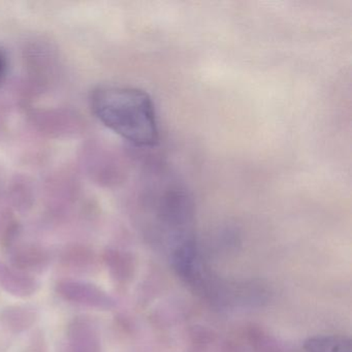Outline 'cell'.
Here are the masks:
<instances>
[{
	"label": "cell",
	"instance_id": "obj_1",
	"mask_svg": "<svg viewBox=\"0 0 352 352\" xmlns=\"http://www.w3.org/2000/svg\"><path fill=\"white\" fill-rule=\"evenodd\" d=\"M90 106L104 126L133 145L149 148L160 141L155 107L144 90L102 86L92 91Z\"/></svg>",
	"mask_w": 352,
	"mask_h": 352
},
{
	"label": "cell",
	"instance_id": "obj_2",
	"mask_svg": "<svg viewBox=\"0 0 352 352\" xmlns=\"http://www.w3.org/2000/svg\"><path fill=\"white\" fill-rule=\"evenodd\" d=\"M57 292L65 300L89 308L109 310L114 306V300L107 292L86 282L65 280L59 282Z\"/></svg>",
	"mask_w": 352,
	"mask_h": 352
},
{
	"label": "cell",
	"instance_id": "obj_3",
	"mask_svg": "<svg viewBox=\"0 0 352 352\" xmlns=\"http://www.w3.org/2000/svg\"><path fill=\"white\" fill-rule=\"evenodd\" d=\"M61 352H100L96 327L88 321H76L69 327Z\"/></svg>",
	"mask_w": 352,
	"mask_h": 352
},
{
	"label": "cell",
	"instance_id": "obj_4",
	"mask_svg": "<svg viewBox=\"0 0 352 352\" xmlns=\"http://www.w3.org/2000/svg\"><path fill=\"white\" fill-rule=\"evenodd\" d=\"M0 286L13 296L26 298L38 292L40 283L26 272L0 263Z\"/></svg>",
	"mask_w": 352,
	"mask_h": 352
},
{
	"label": "cell",
	"instance_id": "obj_5",
	"mask_svg": "<svg viewBox=\"0 0 352 352\" xmlns=\"http://www.w3.org/2000/svg\"><path fill=\"white\" fill-rule=\"evenodd\" d=\"M14 267L22 271H41L49 261L47 252L34 246H24L13 253Z\"/></svg>",
	"mask_w": 352,
	"mask_h": 352
},
{
	"label": "cell",
	"instance_id": "obj_6",
	"mask_svg": "<svg viewBox=\"0 0 352 352\" xmlns=\"http://www.w3.org/2000/svg\"><path fill=\"white\" fill-rule=\"evenodd\" d=\"M3 320L9 329L19 331L32 324L34 321V313L28 309L18 307L6 311Z\"/></svg>",
	"mask_w": 352,
	"mask_h": 352
},
{
	"label": "cell",
	"instance_id": "obj_7",
	"mask_svg": "<svg viewBox=\"0 0 352 352\" xmlns=\"http://www.w3.org/2000/svg\"><path fill=\"white\" fill-rule=\"evenodd\" d=\"M104 261L115 278L119 280H125L129 277V271H131L129 257L120 254L116 251H110V252H107Z\"/></svg>",
	"mask_w": 352,
	"mask_h": 352
},
{
	"label": "cell",
	"instance_id": "obj_8",
	"mask_svg": "<svg viewBox=\"0 0 352 352\" xmlns=\"http://www.w3.org/2000/svg\"><path fill=\"white\" fill-rule=\"evenodd\" d=\"M67 261L69 263H71L73 267H87L88 263L91 261V256L89 255L84 254V252L79 253V254L76 256L75 254L69 255V256H67Z\"/></svg>",
	"mask_w": 352,
	"mask_h": 352
},
{
	"label": "cell",
	"instance_id": "obj_9",
	"mask_svg": "<svg viewBox=\"0 0 352 352\" xmlns=\"http://www.w3.org/2000/svg\"><path fill=\"white\" fill-rule=\"evenodd\" d=\"M8 73V58L5 52L0 50V84L3 83Z\"/></svg>",
	"mask_w": 352,
	"mask_h": 352
}]
</instances>
